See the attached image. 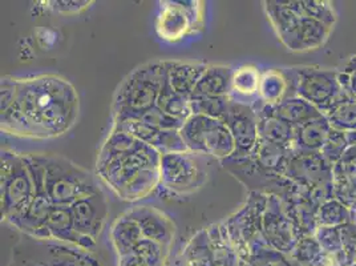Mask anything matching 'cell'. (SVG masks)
Here are the masks:
<instances>
[{"label":"cell","instance_id":"f1b7e54d","mask_svg":"<svg viewBox=\"0 0 356 266\" xmlns=\"http://www.w3.org/2000/svg\"><path fill=\"white\" fill-rule=\"evenodd\" d=\"M184 258L186 266H214L210 238L205 232L198 233L191 241V244L185 249Z\"/></svg>","mask_w":356,"mask_h":266},{"label":"cell","instance_id":"d590c367","mask_svg":"<svg viewBox=\"0 0 356 266\" xmlns=\"http://www.w3.org/2000/svg\"><path fill=\"white\" fill-rule=\"evenodd\" d=\"M54 6H48L54 11L60 13V14H74L80 13L86 8H88L89 1H49Z\"/></svg>","mask_w":356,"mask_h":266},{"label":"cell","instance_id":"2e32d148","mask_svg":"<svg viewBox=\"0 0 356 266\" xmlns=\"http://www.w3.org/2000/svg\"><path fill=\"white\" fill-rule=\"evenodd\" d=\"M208 68L205 63H185L166 61V81L168 86L184 96H192L197 83Z\"/></svg>","mask_w":356,"mask_h":266},{"label":"cell","instance_id":"836d02e7","mask_svg":"<svg viewBox=\"0 0 356 266\" xmlns=\"http://www.w3.org/2000/svg\"><path fill=\"white\" fill-rule=\"evenodd\" d=\"M331 124L338 128L356 130V104L346 102L331 111Z\"/></svg>","mask_w":356,"mask_h":266},{"label":"cell","instance_id":"7402d4cb","mask_svg":"<svg viewBox=\"0 0 356 266\" xmlns=\"http://www.w3.org/2000/svg\"><path fill=\"white\" fill-rule=\"evenodd\" d=\"M330 128L326 120L322 118H314L296 128L294 144L298 148L306 152H314L316 149H322L326 146Z\"/></svg>","mask_w":356,"mask_h":266},{"label":"cell","instance_id":"ffe728a7","mask_svg":"<svg viewBox=\"0 0 356 266\" xmlns=\"http://www.w3.org/2000/svg\"><path fill=\"white\" fill-rule=\"evenodd\" d=\"M318 155L319 153L300 150L299 153L290 156L286 166V173L289 178L309 184L321 181V175L323 173V159Z\"/></svg>","mask_w":356,"mask_h":266},{"label":"cell","instance_id":"52a82bcc","mask_svg":"<svg viewBox=\"0 0 356 266\" xmlns=\"http://www.w3.org/2000/svg\"><path fill=\"white\" fill-rule=\"evenodd\" d=\"M266 10L280 39L289 49H314L326 40L327 24L309 16L298 15L286 1H266Z\"/></svg>","mask_w":356,"mask_h":266},{"label":"cell","instance_id":"f546056e","mask_svg":"<svg viewBox=\"0 0 356 266\" xmlns=\"http://www.w3.org/2000/svg\"><path fill=\"white\" fill-rule=\"evenodd\" d=\"M193 115H202L208 118H217L225 121L229 112L232 97H204V99H191Z\"/></svg>","mask_w":356,"mask_h":266},{"label":"cell","instance_id":"9c48e42d","mask_svg":"<svg viewBox=\"0 0 356 266\" xmlns=\"http://www.w3.org/2000/svg\"><path fill=\"white\" fill-rule=\"evenodd\" d=\"M193 152L161 155L160 178L165 189L177 194L197 191L207 178V172L195 160Z\"/></svg>","mask_w":356,"mask_h":266},{"label":"cell","instance_id":"30bf717a","mask_svg":"<svg viewBox=\"0 0 356 266\" xmlns=\"http://www.w3.org/2000/svg\"><path fill=\"white\" fill-rule=\"evenodd\" d=\"M198 1H163L156 19V32L165 42L176 43L201 26L202 14Z\"/></svg>","mask_w":356,"mask_h":266},{"label":"cell","instance_id":"8fae6325","mask_svg":"<svg viewBox=\"0 0 356 266\" xmlns=\"http://www.w3.org/2000/svg\"><path fill=\"white\" fill-rule=\"evenodd\" d=\"M233 134L237 152L236 156H249L259 143L258 114L246 104L232 99L229 112L223 121ZM234 156V157H236Z\"/></svg>","mask_w":356,"mask_h":266},{"label":"cell","instance_id":"603a6c76","mask_svg":"<svg viewBox=\"0 0 356 266\" xmlns=\"http://www.w3.org/2000/svg\"><path fill=\"white\" fill-rule=\"evenodd\" d=\"M287 152L289 148L259 140L252 155L257 165H259L262 169L268 172H286V166L290 159Z\"/></svg>","mask_w":356,"mask_h":266},{"label":"cell","instance_id":"ba28073f","mask_svg":"<svg viewBox=\"0 0 356 266\" xmlns=\"http://www.w3.org/2000/svg\"><path fill=\"white\" fill-rule=\"evenodd\" d=\"M189 152L218 160L236 156L237 147L227 125L217 118L192 115L179 130Z\"/></svg>","mask_w":356,"mask_h":266},{"label":"cell","instance_id":"4dcf8cb0","mask_svg":"<svg viewBox=\"0 0 356 266\" xmlns=\"http://www.w3.org/2000/svg\"><path fill=\"white\" fill-rule=\"evenodd\" d=\"M132 253L147 265L163 266L169 254V247L153 240L143 238Z\"/></svg>","mask_w":356,"mask_h":266},{"label":"cell","instance_id":"6da1fadb","mask_svg":"<svg viewBox=\"0 0 356 266\" xmlns=\"http://www.w3.org/2000/svg\"><path fill=\"white\" fill-rule=\"evenodd\" d=\"M15 105L30 120L39 139L68 132L79 115L76 89L58 75L19 79Z\"/></svg>","mask_w":356,"mask_h":266},{"label":"cell","instance_id":"d6986e66","mask_svg":"<svg viewBox=\"0 0 356 266\" xmlns=\"http://www.w3.org/2000/svg\"><path fill=\"white\" fill-rule=\"evenodd\" d=\"M109 237L119 257L132 253L137 244L144 238L138 224L128 213H124L113 222Z\"/></svg>","mask_w":356,"mask_h":266},{"label":"cell","instance_id":"8d00e7d4","mask_svg":"<svg viewBox=\"0 0 356 266\" xmlns=\"http://www.w3.org/2000/svg\"><path fill=\"white\" fill-rule=\"evenodd\" d=\"M119 266H149L141 261L138 257H136L134 253H129L124 257H120V265Z\"/></svg>","mask_w":356,"mask_h":266},{"label":"cell","instance_id":"3957f363","mask_svg":"<svg viewBox=\"0 0 356 266\" xmlns=\"http://www.w3.org/2000/svg\"><path fill=\"white\" fill-rule=\"evenodd\" d=\"M166 84V61H154L137 68L120 86L113 111L116 121L138 118L154 108Z\"/></svg>","mask_w":356,"mask_h":266},{"label":"cell","instance_id":"83f0119b","mask_svg":"<svg viewBox=\"0 0 356 266\" xmlns=\"http://www.w3.org/2000/svg\"><path fill=\"white\" fill-rule=\"evenodd\" d=\"M115 130H119L121 132L128 133L134 139H137L138 141L150 146L154 148V144L159 139V134L161 131L153 128L148 125L147 123H144L141 118H128L118 120L115 123Z\"/></svg>","mask_w":356,"mask_h":266},{"label":"cell","instance_id":"cb8c5ba5","mask_svg":"<svg viewBox=\"0 0 356 266\" xmlns=\"http://www.w3.org/2000/svg\"><path fill=\"white\" fill-rule=\"evenodd\" d=\"M287 77L280 71L270 70L261 76L258 95L266 107H275L287 99Z\"/></svg>","mask_w":356,"mask_h":266},{"label":"cell","instance_id":"5bb4252c","mask_svg":"<svg viewBox=\"0 0 356 266\" xmlns=\"http://www.w3.org/2000/svg\"><path fill=\"white\" fill-rule=\"evenodd\" d=\"M127 213L138 224L144 238L153 240L170 248L176 233V226L161 210L145 205L134 208Z\"/></svg>","mask_w":356,"mask_h":266},{"label":"cell","instance_id":"9a60e30c","mask_svg":"<svg viewBox=\"0 0 356 266\" xmlns=\"http://www.w3.org/2000/svg\"><path fill=\"white\" fill-rule=\"evenodd\" d=\"M44 240L72 244L93 251L96 241L80 236L74 229V216L70 207H54L45 224Z\"/></svg>","mask_w":356,"mask_h":266},{"label":"cell","instance_id":"7c38bea8","mask_svg":"<svg viewBox=\"0 0 356 266\" xmlns=\"http://www.w3.org/2000/svg\"><path fill=\"white\" fill-rule=\"evenodd\" d=\"M70 208L74 216L76 232L80 236L97 241L109 214L104 193L83 197Z\"/></svg>","mask_w":356,"mask_h":266},{"label":"cell","instance_id":"44dd1931","mask_svg":"<svg viewBox=\"0 0 356 266\" xmlns=\"http://www.w3.org/2000/svg\"><path fill=\"white\" fill-rule=\"evenodd\" d=\"M268 109L280 118L284 120L286 123L291 124L294 128L299 125L312 121L314 118H321L322 114L319 109L312 105V103L306 102L302 97H287L282 103L275 107H268Z\"/></svg>","mask_w":356,"mask_h":266},{"label":"cell","instance_id":"4fadbf2b","mask_svg":"<svg viewBox=\"0 0 356 266\" xmlns=\"http://www.w3.org/2000/svg\"><path fill=\"white\" fill-rule=\"evenodd\" d=\"M297 92L299 97L315 107L330 105L339 93V84L332 72L302 68L298 71Z\"/></svg>","mask_w":356,"mask_h":266},{"label":"cell","instance_id":"8992f818","mask_svg":"<svg viewBox=\"0 0 356 266\" xmlns=\"http://www.w3.org/2000/svg\"><path fill=\"white\" fill-rule=\"evenodd\" d=\"M10 266H103L93 251L27 236L13 253Z\"/></svg>","mask_w":356,"mask_h":266},{"label":"cell","instance_id":"ac0fdd59","mask_svg":"<svg viewBox=\"0 0 356 266\" xmlns=\"http://www.w3.org/2000/svg\"><path fill=\"white\" fill-rule=\"evenodd\" d=\"M265 114L258 115V132L259 140L273 143L284 148H291L294 144L296 128L286 123L282 118L275 116L268 107L264 111Z\"/></svg>","mask_w":356,"mask_h":266},{"label":"cell","instance_id":"d4e9b609","mask_svg":"<svg viewBox=\"0 0 356 266\" xmlns=\"http://www.w3.org/2000/svg\"><path fill=\"white\" fill-rule=\"evenodd\" d=\"M156 107L165 112L166 115L177 118L184 123L193 115L191 97L175 92L168 86V81L159 96Z\"/></svg>","mask_w":356,"mask_h":266},{"label":"cell","instance_id":"1f68e13d","mask_svg":"<svg viewBox=\"0 0 356 266\" xmlns=\"http://www.w3.org/2000/svg\"><path fill=\"white\" fill-rule=\"evenodd\" d=\"M138 118H141L144 123H147L148 125L159 131H172V130L179 131L184 125V121H179L177 118L166 115L157 107L149 109L148 112L143 114L141 116H138Z\"/></svg>","mask_w":356,"mask_h":266},{"label":"cell","instance_id":"e575fe53","mask_svg":"<svg viewBox=\"0 0 356 266\" xmlns=\"http://www.w3.org/2000/svg\"><path fill=\"white\" fill-rule=\"evenodd\" d=\"M17 91H19V79H13V77H3L1 84H0V99H1V105L0 111L1 114L6 112L8 108H11L16 102L17 97Z\"/></svg>","mask_w":356,"mask_h":266},{"label":"cell","instance_id":"5b68a950","mask_svg":"<svg viewBox=\"0 0 356 266\" xmlns=\"http://www.w3.org/2000/svg\"><path fill=\"white\" fill-rule=\"evenodd\" d=\"M0 173L1 219L11 224L30 205L36 185L26 156L6 149L1 150Z\"/></svg>","mask_w":356,"mask_h":266},{"label":"cell","instance_id":"e0dca14e","mask_svg":"<svg viewBox=\"0 0 356 266\" xmlns=\"http://www.w3.org/2000/svg\"><path fill=\"white\" fill-rule=\"evenodd\" d=\"M233 74L234 71L229 65H208L197 83L191 99L230 96Z\"/></svg>","mask_w":356,"mask_h":266},{"label":"cell","instance_id":"484cf974","mask_svg":"<svg viewBox=\"0 0 356 266\" xmlns=\"http://www.w3.org/2000/svg\"><path fill=\"white\" fill-rule=\"evenodd\" d=\"M261 76L257 67L243 65L234 71L232 79V93L241 97H252L258 93Z\"/></svg>","mask_w":356,"mask_h":266},{"label":"cell","instance_id":"277c9868","mask_svg":"<svg viewBox=\"0 0 356 266\" xmlns=\"http://www.w3.org/2000/svg\"><path fill=\"white\" fill-rule=\"evenodd\" d=\"M44 189L54 207H71L77 200L103 192L96 178L87 169L61 157L42 155Z\"/></svg>","mask_w":356,"mask_h":266},{"label":"cell","instance_id":"4316f807","mask_svg":"<svg viewBox=\"0 0 356 266\" xmlns=\"http://www.w3.org/2000/svg\"><path fill=\"white\" fill-rule=\"evenodd\" d=\"M144 143L138 141L137 139L132 137L128 133L121 132L119 130H112L109 133L104 146L100 149L99 156H111V155H127V153H134L138 149L143 148Z\"/></svg>","mask_w":356,"mask_h":266},{"label":"cell","instance_id":"d6a6232c","mask_svg":"<svg viewBox=\"0 0 356 266\" xmlns=\"http://www.w3.org/2000/svg\"><path fill=\"white\" fill-rule=\"evenodd\" d=\"M154 149H157L161 155L166 153H177V152H189L188 146L179 131H161L159 139L154 144Z\"/></svg>","mask_w":356,"mask_h":266},{"label":"cell","instance_id":"7a4b0ae2","mask_svg":"<svg viewBox=\"0 0 356 266\" xmlns=\"http://www.w3.org/2000/svg\"><path fill=\"white\" fill-rule=\"evenodd\" d=\"M161 153L144 146L134 153L99 156L97 175L125 201H138L153 192L161 182Z\"/></svg>","mask_w":356,"mask_h":266}]
</instances>
